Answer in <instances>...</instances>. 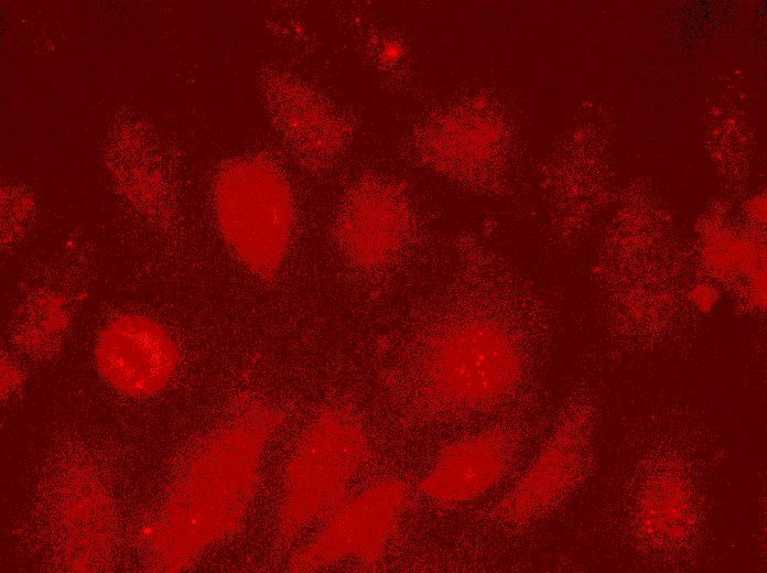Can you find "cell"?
<instances>
[{"label": "cell", "mask_w": 767, "mask_h": 573, "mask_svg": "<svg viewBox=\"0 0 767 573\" xmlns=\"http://www.w3.org/2000/svg\"><path fill=\"white\" fill-rule=\"evenodd\" d=\"M281 418L250 402L188 455L149 530L154 571H180L239 526L258 482V462Z\"/></svg>", "instance_id": "obj_1"}, {"label": "cell", "mask_w": 767, "mask_h": 573, "mask_svg": "<svg viewBox=\"0 0 767 573\" xmlns=\"http://www.w3.org/2000/svg\"><path fill=\"white\" fill-rule=\"evenodd\" d=\"M216 209L223 235L255 274L270 279L285 255L293 202L282 173L263 160L228 167L216 187Z\"/></svg>", "instance_id": "obj_2"}, {"label": "cell", "mask_w": 767, "mask_h": 573, "mask_svg": "<svg viewBox=\"0 0 767 573\" xmlns=\"http://www.w3.org/2000/svg\"><path fill=\"white\" fill-rule=\"evenodd\" d=\"M510 338L494 326L464 325L434 338L420 374L423 399L442 410H473L500 401L519 376Z\"/></svg>", "instance_id": "obj_3"}, {"label": "cell", "mask_w": 767, "mask_h": 573, "mask_svg": "<svg viewBox=\"0 0 767 573\" xmlns=\"http://www.w3.org/2000/svg\"><path fill=\"white\" fill-rule=\"evenodd\" d=\"M367 454V439L349 412L334 409L323 413L287 469L281 525L288 539L343 505L347 485Z\"/></svg>", "instance_id": "obj_4"}, {"label": "cell", "mask_w": 767, "mask_h": 573, "mask_svg": "<svg viewBox=\"0 0 767 573\" xmlns=\"http://www.w3.org/2000/svg\"><path fill=\"white\" fill-rule=\"evenodd\" d=\"M97 369L116 391L147 398L173 377L179 352L168 332L150 317L122 314L100 332L94 349Z\"/></svg>", "instance_id": "obj_5"}, {"label": "cell", "mask_w": 767, "mask_h": 573, "mask_svg": "<svg viewBox=\"0 0 767 573\" xmlns=\"http://www.w3.org/2000/svg\"><path fill=\"white\" fill-rule=\"evenodd\" d=\"M407 498L406 484L399 480L366 489L331 516L318 539L293 560L292 570H311L348 555L376 563L397 529Z\"/></svg>", "instance_id": "obj_6"}, {"label": "cell", "mask_w": 767, "mask_h": 573, "mask_svg": "<svg viewBox=\"0 0 767 573\" xmlns=\"http://www.w3.org/2000/svg\"><path fill=\"white\" fill-rule=\"evenodd\" d=\"M588 426L582 415H568L539 455L491 516L505 523L525 525L554 508L577 484L584 467Z\"/></svg>", "instance_id": "obj_7"}, {"label": "cell", "mask_w": 767, "mask_h": 573, "mask_svg": "<svg viewBox=\"0 0 767 573\" xmlns=\"http://www.w3.org/2000/svg\"><path fill=\"white\" fill-rule=\"evenodd\" d=\"M517 445L516 437L503 429L446 445L419 484V490L441 506L473 499L499 482Z\"/></svg>", "instance_id": "obj_8"}, {"label": "cell", "mask_w": 767, "mask_h": 573, "mask_svg": "<svg viewBox=\"0 0 767 573\" xmlns=\"http://www.w3.org/2000/svg\"><path fill=\"white\" fill-rule=\"evenodd\" d=\"M407 228L408 213L402 198L388 187L367 183L346 198L336 235L342 250L353 262L376 267L397 253Z\"/></svg>", "instance_id": "obj_9"}, {"label": "cell", "mask_w": 767, "mask_h": 573, "mask_svg": "<svg viewBox=\"0 0 767 573\" xmlns=\"http://www.w3.org/2000/svg\"><path fill=\"white\" fill-rule=\"evenodd\" d=\"M277 129L306 163H323L342 143L344 129L332 108L307 86L279 77L269 84Z\"/></svg>", "instance_id": "obj_10"}, {"label": "cell", "mask_w": 767, "mask_h": 573, "mask_svg": "<svg viewBox=\"0 0 767 573\" xmlns=\"http://www.w3.org/2000/svg\"><path fill=\"white\" fill-rule=\"evenodd\" d=\"M636 518L640 533L650 543L672 545L681 542L695 520L689 482L672 469L649 477L639 494Z\"/></svg>", "instance_id": "obj_11"}]
</instances>
